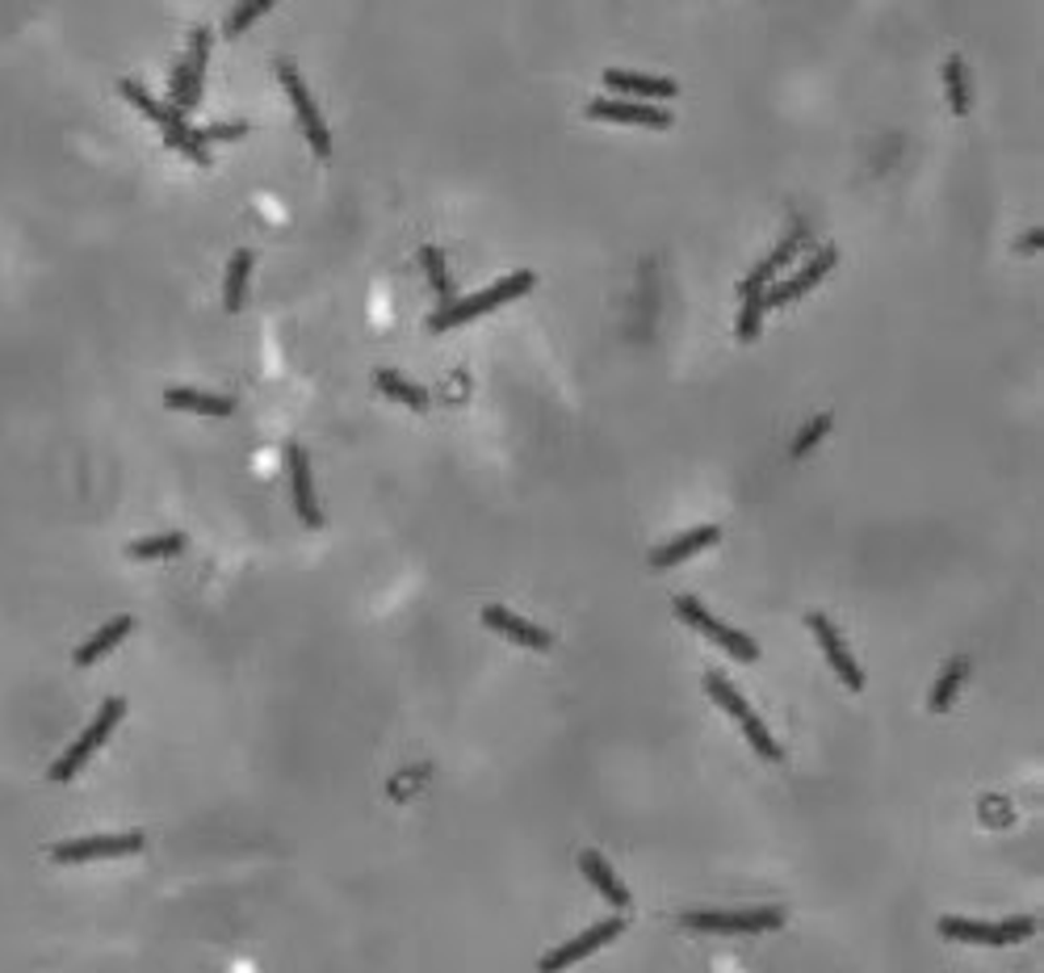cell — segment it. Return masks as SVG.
Listing matches in <instances>:
<instances>
[{"instance_id":"6da1fadb","label":"cell","mask_w":1044,"mask_h":973,"mask_svg":"<svg viewBox=\"0 0 1044 973\" xmlns=\"http://www.w3.org/2000/svg\"><path fill=\"white\" fill-rule=\"evenodd\" d=\"M533 281H537L533 269L508 273V277H500L495 286H487V290H479V295L445 302V307L432 315V327H436V332H449V327H457V324H470V320H479V315H487V311H495V307H504V302H512V298H520L525 290H533Z\"/></svg>"},{"instance_id":"ac0fdd59","label":"cell","mask_w":1044,"mask_h":973,"mask_svg":"<svg viewBox=\"0 0 1044 973\" xmlns=\"http://www.w3.org/2000/svg\"><path fill=\"white\" fill-rule=\"evenodd\" d=\"M206 59H211V29L197 26L189 34V51H185V72H189V93H185V113L197 106L202 97V81H206Z\"/></svg>"},{"instance_id":"8992f818","label":"cell","mask_w":1044,"mask_h":973,"mask_svg":"<svg viewBox=\"0 0 1044 973\" xmlns=\"http://www.w3.org/2000/svg\"><path fill=\"white\" fill-rule=\"evenodd\" d=\"M1036 932V920H1028V915H1019V920H1003V923H982V920H957V915H948V920H939V936L944 940H964V945H1019V940H1028Z\"/></svg>"},{"instance_id":"8fae6325","label":"cell","mask_w":1044,"mask_h":973,"mask_svg":"<svg viewBox=\"0 0 1044 973\" xmlns=\"http://www.w3.org/2000/svg\"><path fill=\"white\" fill-rule=\"evenodd\" d=\"M591 118L604 122H638V127H671V113L655 101H621V97H591L588 101Z\"/></svg>"},{"instance_id":"9c48e42d","label":"cell","mask_w":1044,"mask_h":973,"mask_svg":"<svg viewBox=\"0 0 1044 973\" xmlns=\"http://www.w3.org/2000/svg\"><path fill=\"white\" fill-rule=\"evenodd\" d=\"M621 932H625V920H600L596 927L579 932L575 940H566L563 948L545 952V957H541V973H566L571 965H579L584 957H591L596 948H604L609 940H616Z\"/></svg>"},{"instance_id":"1f68e13d","label":"cell","mask_w":1044,"mask_h":973,"mask_svg":"<svg viewBox=\"0 0 1044 973\" xmlns=\"http://www.w3.org/2000/svg\"><path fill=\"white\" fill-rule=\"evenodd\" d=\"M197 135H202V143H211V139H240L248 135V122H215V127H206Z\"/></svg>"},{"instance_id":"cb8c5ba5","label":"cell","mask_w":1044,"mask_h":973,"mask_svg":"<svg viewBox=\"0 0 1044 973\" xmlns=\"http://www.w3.org/2000/svg\"><path fill=\"white\" fill-rule=\"evenodd\" d=\"M374 382L382 386V391H386V395H391V399H399V404L411 407V411H424V407H429V395H424L420 386H411L407 379H399L395 370H377Z\"/></svg>"},{"instance_id":"4316f807","label":"cell","mask_w":1044,"mask_h":973,"mask_svg":"<svg viewBox=\"0 0 1044 973\" xmlns=\"http://www.w3.org/2000/svg\"><path fill=\"white\" fill-rule=\"evenodd\" d=\"M944 81H948V101H952V113H957V118H961V113H969V81H964L961 55H952V59L944 63Z\"/></svg>"},{"instance_id":"e0dca14e","label":"cell","mask_w":1044,"mask_h":973,"mask_svg":"<svg viewBox=\"0 0 1044 973\" xmlns=\"http://www.w3.org/2000/svg\"><path fill=\"white\" fill-rule=\"evenodd\" d=\"M604 84L616 93H634V97H675V81L668 76H643V72H625V68H609Z\"/></svg>"},{"instance_id":"7a4b0ae2","label":"cell","mask_w":1044,"mask_h":973,"mask_svg":"<svg viewBox=\"0 0 1044 973\" xmlns=\"http://www.w3.org/2000/svg\"><path fill=\"white\" fill-rule=\"evenodd\" d=\"M705 693H709V697H713V701L722 705L725 713H730V718L743 726V734H747L751 747H755L759 756L772 759V764H780V759H784L780 743L772 738V730L764 726V718H759V713H755V709H751V705L739 697V688H734V684H730L722 672H705Z\"/></svg>"},{"instance_id":"5bb4252c","label":"cell","mask_w":1044,"mask_h":973,"mask_svg":"<svg viewBox=\"0 0 1044 973\" xmlns=\"http://www.w3.org/2000/svg\"><path fill=\"white\" fill-rule=\"evenodd\" d=\"M482 625L500 629L508 642H520V647H529V650H550V647H554V638H550L541 625L516 617V613H508L504 604H487V609H482Z\"/></svg>"},{"instance_id":"f1b7e54d","label":"cell","mask_w":1044,"mask_h":973,"mask_svg":"<svg viewBox=\"0 0 1044 973\" xmlns=\"http://www.w3.org/2000/svg\"><path fill=\"white\" fill-rule=\"evenodd\" d=\"M764 311H768L764 295H743V311H739V340H755V336H759V327H764Z\"/></svg>"},{"instance_id":"7402d4cb","label":"cell","mask_w":1044,"mask_h":973,"mask_svg":"<svg viewBox=\"0 0 1044 973\" xmlns=\"http://www.w3.org/2000/svg\"><path fill=\"white\" fill-rule=\"evenodd\" d=\"M579 868L588 873V881H591V886H596L600 893H604V898H609L613 906H629V890H625V886L616 881L613 865H609V861H604L600 852H591V848H588V852L579 856Z\"/></svg>"},{"instance_id":"d6986e66","label":"cell","mask_w":1044,"mask_h":973,"mask_svg":"<svg viewBox=\"0 0 1044 973\" xmlns=\"http://www.w3.org/2000/svg\"><path fill=\"white\" fill-rule=\"evenodd\" d=\"M164 404L177 411H197V416H231L236 404L227 395H206V391H189V386H168Z\"/></svg>"},{"instance_id":"d6a6232c","label":"cell","mask_w":1044,"mask_h":973,"mask_svg":"<svg viewBox=\"0 0 1044 973\" xmlns=\"http://www.w3.org/2000/svg\"><path fill=\"white\" fill-rule=\"evenodd\" d=\"M1041 236H1044L1041 227H1032V231H1028V240L1019 243V248H1041Z\"/></svg>"},{"instance_id":"ba28073f","label":"cell","mask_w":1044,"mask_h":973,"mask_svg":"<svg viewBox=\"0 0 1044 973\" xmlns=\"http://www.w3.org/2000/svg\"><path fill=\"white\" fill-rule=\"evenodd\" d=\"M277 81L286 84V93H290V101H295V109H298V122H302V131H307V139H311L315 156H332L327 122H323L320 106L311 101V93H307V84H302V76H298V68L290 63V59H277Z\"/></svg>"},{"instance_id":"2e32d148","label":"cell","mask_w":1044,"mask_h":973,"mask_svg":"<svg viewBox=\"0 0 1044 973\" xmlns=\"http://www.w3.org/2000/svg\"><path fill=\"white\" fill-rule=\"evenodd\" d=\"M802 243H805V227H793V231H789V236L777 243V252H772V256H768L759 269L751 273L747 281H743V295H764V286H768V281H772V277H777V273L784 269L793 256H797V248H802Z\"/></svg>"},{"instance_id":"52a82bcc","label":"cell","mask_w":1044,"mask_h":973,"mask_svg":"<svg viewBox=\"0 0 1044 973\" xmlns=\"http://www.w3.org/2000/svg\"><path fill=\"white\" fill-rule=\"evenodd\" d=\"M147 839L139 831H127V836H84V839H63L55 843L51 856L59 865H81V861H113V856H134L143 852Z\"/></svg>"},{"instance_id":"277c9868","label":"cell","mask_w":1044,"mask_h":973,"mask_svg":"<svg viewBox=\"0 0 1044 973\" xmlns=\"http://www.w3.org/2000/svg\"><path fill=\"white\" fill-rule=\"evenodd\" d=\"M784 923V911L777 906H751V911H693L684 915L688 932H709V936H751V932H772Z\"/></svg>"},{"instance_id":"83f0119b","label":"cell","mask_w":1044,"mask_h":973,"mask_svg":"<svg viewBox=\"0 0 1044 973\" xmlns=\"http://www.w3.org/2000/svg\"><path fill=\"white\" fill-rule=\"evenodd\" d=\"M420 261H424V269H429V281H432V290H436V298L454 302V281H449V269H445V256H441V248H424V252H420Z\"/></svg>"},{"instance_id":"603a6c76","label":"cell","mask_w":1044,"mask_h":973,"mask_svg":"<svg viewBox=\"0 0 1044 973\" xmlns=\"http://www.w3.org/2000/svg\"><path fill=\"white\" fill-rule=\"evenodd\" d=\"M248 277H252V252L240 248V252L231 256V265H227V281H223V307H227V311H240L243 307Z\"/></svg>"},{"instance_id":"44dd1931","label":"cell","mask_w":1044,"mask_h":973,"mask_svg":"<svg viewBox=\"0 0 1044 973\" xmlns=\"http://www.w3.org/2000/svg\"><path fill=\"white\" fill-rule=\"evenodd\" d=\"M118 88H122V97H127L134 109H143L152 122H160L164 135H168V131H177V127H189L185 113H177L172 106H160V101H156V97H152V93H147V88H143L139 81H122Z\"/></svg>"},{"instance_id":"484cf974","label":"cell","mask_w":1044,"mask_h":973,"mask_svg":"<svg viewBox=\"0 0 1044 973\" xmlns=\"http://www.w3.org/2000/svg\"><path fill=\"white\" fill-rule=\"evenodd\" d=\"M964 676H969V659H957V663L944 668L939 684L932 688V709H936V713H944V709L952 705V697H957V688L964 684Z\"/></svg>"},{"instance_id":"9a60e30c","label":"cell","mask_w":1044,"mask_h":973,"mask_svg":"<svg viewBox=\"0 0 1044 973\" xmlns=\"http://www.w3.org/2000/svg\"><path fill=\"white\" fill-rule=\"evenodd\" d=\"M718 538H722V529H718V525H700V529H688L684 538H675V541H668L663 550H655V554H650V567H655V570H671L675 563L693 558L696 550L713 545Z\"/></svg>"},{"instance_id":"7c38bea8","label":"cell","mask_w":1044,"mask_h":973,"mask_svg":"<svg viewBox=\"0 0 1044 973\" xmlns=\"http://www.w3.org/2000/svg\"><path fill=\"white\" fill-rule=\"evenodd\" d=\"M809 629H814V638L823 642V650H827L830 668L839 672V680L852 688V693H860L864 688V672L856 668V659L848 654V647H843V638H839V629H835V622L830 617H823V613H809Z\"/></svg>"},{"instance_id":"4fadbf2b","label":"cell","mask_w":1044,"mask_h":973,"mask_svg":"<svg viewBox=\"0 0 1044 973\" xmlns=\"http://www.w3.org/2000/svg\"><path fill=\"white\" fill-rule=\"evenodd\" d=\"M286 466H290L295 508H298V516H302V525L320 529L323 516H320V504H315V487H311V458H307V449H302L298 441H290V445H286Z\"/></svg>"},{"instance_id":"d4e9b609","label":"cell","mask_w":1044,"mask_h":973,"mask_svg":"<svg viewBox=\"0 0 1044 973\" xmlns=\"http://www.w3.org/2000/svg\"><path fill=\"white\" fill-rule=\"evenodd\" d=\"M185 550V533H156V538H139L127 545L131 558H172Z\"/></svg>"},{"instance_id":"30bf717a","label":"cell","mask_w":1044,"mask_h":973,"mask_svg":"<svg viewBox=\"0 0 1044 973\" xmlns=\"http://www.w3.org/2000/svg\"><path fill=\"white\" fill-rule=\"evenodd\" d=\"M835 261H839V252H835V248L814 252V256H809V265H805V269H797L793 277H784L780 286H772V290L764 295V302H768V307H789V302H797V298L809 295V290H814V286H818V281H823V277L835 269Z\"/></svg>"},{"instance_id":"5b68a950","label":"cell","mask_w":1044,"mask_h":973,"mask_svg":"<svg viewBox=\"0 0 1044 973\" xmlns=\"http://www.w3.org/2000/svg\"><path fill=\"white\" fill-rule=\"evenodd\" d=\"M675 617L680 622H688L693 629H700L709 642H718V647H725L739 663H755L759 659V647H755V638H747L743 629H734V625L718 622L713 613H705V604L696 600V596H675Z\"/></svg>"},{"instance_id":"ffe728a7","label":"cell","mask_w":1044,"mask_h":973,"mask_svg":"<svg viewBox=\"0 0 1044 973\" xmlns=\"http://www.w3.org/2000/svg\"><path fill=\"white\" fill-rule=\"evenodd\" d=\"M131 629H134V622L127 617V613H122V617H113L109 625H101V629H97V634H93V638H88V642L76 650V668H93L97 659H106L109 650L118 647V642H122Z\"/></svg>"},{"instance_id":"f546056e","label":"cell","mask_w":1044,"mask_h":973,"mask_svg":"<svg viewBox=\"0 0 1044 973\" xmlns=\"http://www.w3.org/2000/svg\"><path fill=\"white\" fill-rule=\"evenodd\" d=\"M827 433H830V411H823V416H814V420L805 424L802 433L793 436L789 454H793V458H802V454H809V449H814V445H818V441H823Z\"/></svg>"},{"instance_id":"4dcf8cb0","label":"cell","mask_w":1044,"mask_h":973,"mask_svg":"<svg viewBox=\"0 0 1044 973\" xmlns=\"http://www.w3.org/2000/svg\"><path fill=\"white\" fill-rule=\"evenodd\" d=\"M265 13H273V0H252V4H240V9H231V17H227V26H223V34H243V29L252 26L256 17H265Z\"/></svg>"},{"instance_id":"3957f363","label":"cell","mask_w":1044,"mask_h":973,"mask_svg":"<svg viewBox=\"0 0 1044 973\" xmlns=\"http://www.w3.org/2000/svg\"><path fill=\"white\" fill-rule=\"evenodd\" d=\"M122 713H127V701H122V697H109V701L101 705V713H97V718L88 722V730H84L81 738H76V743H72V747L63 752V756L55 759L51 781H59V784L72 781V777L81 772L84 764H88V756H93V752H97V747L106 743L109 734H113V726L122 722Z\"/></svg>"}]
</instances>
